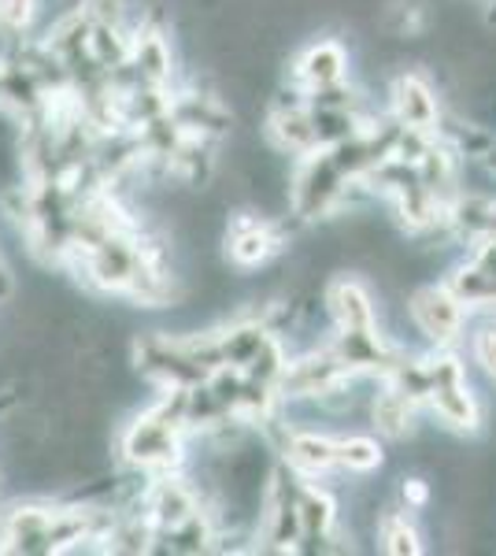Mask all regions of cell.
Returning <instances> with one entry per match:
<instances>
[{
    "instance_id": "obj_7",
    "label": "cell",
    "mask_w": 496,
    "mask_h": 556,
    "mask_svg": "<svg viewBox=\"0 0 496 556\" xmlns=\"http://www.w3.org/2000/svg\"><path fill=\"white\" fill-rule=\"evenodd\" d=\"M338 460L348 464L352 471H371V468H378L382 453H378V445L367 442V438H348L345 445H338Z\"/></svg>"
},
{
    "instance_id": "obj_10",
    "label": "cell",
    "mask_w": 496,
    "mask_h": 556,
    "mask_svg": "<svg viewBox=\"0 0 496 556\" xmlns=\"http://www.w3.org/2000/svg\"><path fill=\"white\" fill-rule=\"evenodd\" d=\"M478 361L485 364V371L496 375V330H485V334L478 338Z\"/></svg>"
},
{
    "instance_id": "obj_8",
    "label": "cell",
    "mask_w": 496,
    "mask_h": 556,
    "mask_svg": "<svg viewBox=\"0 0 496 556\" xmlns=\"http://www.w3.org/2000/svg\"><path fill=\"white\" fill-rule=\"evenodd\" d=\"M385 549L390 553H419V545H415V531L404 519H385Z\"/></svg>"
},
{
    "instance_id": "obj_6",
    "label": "cell",
    "mask_w": 496,
    "mask_h": 556,
    "mask_svg": "<svg viewBox=\"0 0 496 556\" xmlns=\"http://www.w3.org/2000/svg\"><path fill=\"white\" fill-rule=\"evenodd\" d=\"M408 416H411V405H408V393H382V397L374 401V419H378V427L385 430V434H400L404 424H408Z\"/></svg>"
},
{
    "instance_id": "obj_1",
    "label": "cell",
    "mask_w": 496,
    "mask_h": 556,
    "mask_svg": "<svg viewBox=\"0 0 496 556\" xmlns=\"http://www.w3.org/2000/svg\"><path fill=\"white\" fill-rule=\"evenodd\" d=\"M411 312H415V323H419L434 342H448V338L459 330V319H463L459 301L441 290H422L419 298H415Z\"/></svg>"
},
{
    "instance_id": "obj_4",
    "label": "cell",
    "mask_w": 496,
    "mask_h": 556,
    "mask_svg": "<svg viewBox=\"0 0 496 556\" xmlns=\"http://www.w3.org/2000/svg\"><path fill=\"white\" fill-rule=\"evenodd\" d=\"M341 67H345V56H341L338 45H319V49H311L308 56H304V78L315 86H330L341 78Z\"/></svg>"
},
{
    "instance_id": "obj_3",
    "label": "cell",
    "mask_w": 496,
    "mask_h": 556,
    "mask_svg": "<svg viewBox=\"0 0 496 556\" xmlns=\"http://www.w3.org/2000/svg\"><path fill=\"white\" fill-rule=\"evenodd\" d=\"M330 308H333V316L341 319V327H345V330H371V323H374V308L367 304L364 290H359V286H352V282L333 286V290H330Z\"/></svg>"
},
{
    "instance_id": "obj_5",
    "label": "cell",
    "mask_w": 496,
    "mask_h": 556,
    "mask_svg": "<svg viewBox=\"0 0 496 556\" xmlns=\"http://www.w3.org/2000/svg\"><path fill=\"white\" fill-rule=\"evenodd\" d=\"M293 464L301 471H327L333 460H338V445H330V442H322V438H296L293 442Z\"/></svg>"
},
{
    "instance_id": "obj_2",
    "label": "cell",
    "mask_w": 496,
    "mask_h": 556,
    "mask_svg": "<svg viewBox=\"0 0 496 556\" xmlns=\"http://www.w3.org/2000/svg\"><path fill=\"white\" fill-rule=\"evenodd\" d=\"M275 249V238L267 235V227L259 219H238L233 223V235H230V256L238 260V264H259V260H267V253Z\"/></svg>"
},
{
    "instance_id": "obj_9",
    "label": "cell",
    "mask_w": 496,
    "mask_h": 556,
    "mask_svg": "<svg viewBox=\"0 0 496 556\" xmlns=\"http://www.w3.org/2000/svg\"><path fill=\"white\" fill-rule=\"evenodd\" d=\"M30 15V0H0V20L8 26H23Z\"/></svg>"
}]
</instances>
